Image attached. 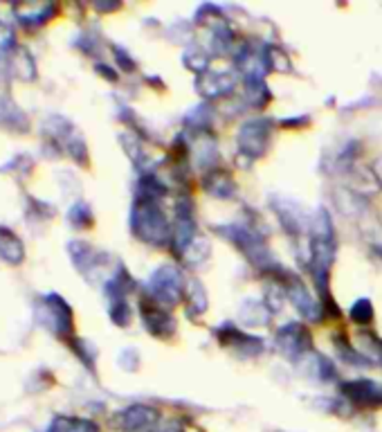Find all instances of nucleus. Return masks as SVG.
I'll return each mask as SVG.
<instances>
[{
	"instance_id": "f257e3e1",
	"label": "nucleus",
	"mask_w": 382,
	"mask_h": 432,
	"mask_svg": "<svg viewBox=\"0 0 382 432\" xmlns=\"http://www.w3.org/2000/svg\"><path fill=\"white\" fill-rule=\"evenodd\" d=\"M0 255H3L7 262H20V257H23V245L16 239L12 232H5L0 230Z\"/></svg>"
},
{
	"instance_id": "f03ea898",
	"label": "nucleus",
	"mask_w": 382,
	"mask_h": 432,
	"mask_svg": "<svg viewBox=\"0 0 382 432\" xmlns=\"http://www.w3.org/2000/svg\"><path fill=\"white\" fill-rule=\"evenodd\" d=\"M86 430H94V426L74 419H57L55 426H52V432H86Z\"/></svg>"
}]
</instances>
